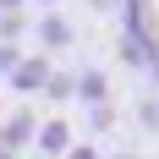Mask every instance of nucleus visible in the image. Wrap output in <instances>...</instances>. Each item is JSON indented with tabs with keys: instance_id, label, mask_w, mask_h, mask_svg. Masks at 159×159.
<instances>
[{
	"instance_id": "nucleus-11",
	"label": "nucleus",
	"mask_w": 159,
	"mask_h": 159,
	"mask_svg": "<svg viewBox=\"0 0 159 159\" xmlns=\"http://www.w3.org/2000/svg\"><path fill=\"white\" fill-rule=\"evenodd\" d=\"M61 159H104V148H99V143H93V137H77V143L66 148V154H61Z\"/></svg>"
},
{
	"instance_id": "nucleus-13",
	"label": "nucleus",
	"mask_w": 159,
	"mask_h": 159,
	"mask_svg": "<svg viewBox=\"0 0 159 159\" xmlns=\"http://www.w3.org/2000/svg\"><path fill=\"white\" fill-rule=\"evenodd\" d=\"M121 6H126V0H88V11H93V16H115Z\"/></svg>"
},
{
	"instance_id": "nucleus-15",
	"label": "nucleus",
	"mask_w": 159,
	"mask_h": 159,
	"mask_svg": "<svg viewBox=\"0 0 159 159\" xmlns=\"http://www.w3.org/2000/svg\"><path fill=\"white\" fill-rule=\"evenodd\" d=\"M28 6H39V11H61L66 0H28Z\"/></svg>"
},
{
	"instance_id": "nucleus-17",
	"label": "nucleus",
	"mask_w": 159,
	"mask_h": 159,
	"mask_svg": "<svg viewBox=\"0 0 159 159\" xmlns=\"http://www.w3.org/2000/svg\"><path fill=\"white\" fill-rule=\"evenodd\" d=\"M0 121H6V99H0Z\"/></svg>"
},
{
	"instance_id": "nucleus-5",
	"label": "nucleus",
	"mask_w": 159,
	"mask_h": 159,
	"mask_svg": "<svg viewBox=\"0 0 159 159\" xmlns=\"http://www.w3.org/2000/svg\"><path fill=\"white\" fill-rule=\"evenodd\" d=\"M115 55H121V66L126 71H154L159 66V33H121L115 39Z\"/></svg>"
},
{
	"instance_id": "nucleus-10",
	"label": "nucleus",
	"mask_w": 159,
	"mask_h": 159,
	"mask_svg": "<svg viewBox=\"0 0 159 159\" xmlns=\"http://www.w3.org/2000/svg\"><path fill=\"white\" fill-rule=\"evenodd\" d=\"M137 126H143L148 137H159V93H143V99H137Z\"/></svg>"
},
{
	"instance_id": "nucleus-4",
	"label": "nucleus",
	"mask_w": 159,
	"mask_h": 159,
	"mask_svg": "<svg viewBox=\"0 0 159 159\" xmlns=\"http://www.w3.org/2000/svg\"><path fill=\"white\" fill-rule=\"evenodd\" d=\"M71 143H77V126H71L66 115H44L39 132H33V159H61Z\"/></svg>"
},
{
	"instance_id": "nucleus-14",
	"label": "nucleus",
	"mask_w": 159,
	"mask_h": 159,
	"mask_svg": "<svg viewBox=\"0 0 159 159\" xmlns=\"http://www.w3.org/2000/svg\"><path fill=\"white\" fill-rule=\"evenodd\" d=\"M6 11H28V0H0V16Z\"/></svg>"
},
{
	"instance_id": "nucleus-8",
	"label": "nucleus",
	"mask_w": 159,
	"mask_h": 159,
	"mask_svg": "<svg viewBox=\"0 0 159 159\" xmlns=\"http://www.w3.org/2000/svg\"><path fill=\"white\" fill-rule=\"evenodd\" d=\"M33 33V11H6L0 16V44H22Z\"/></svg>"
},
{
	"instance_id": "nucleus-3",
	"label": "nucleus",
	"mask_w": 159,
	"mask_h": 159,
	"mask_svg": "<svg viewBox=\"0 0 159 159\" xmlns=\"http://www.w3.org/2000/svg\"><path fill=\"white\" fill-rule=\"evenodd\" d=\"M33 44H39V55H66V49H77V22L66 11H33Z\"/></svg>"
},
{
	"instance_id": "nucleus-18",
	"label": "nucleus",
	"mask_w": 159,
	"mask_h": 159,
	"mask_svg": "<svg viewBox=\"0 0 159 159\" xmlns=\"http://www.w3.org/2000/svg\"><path fill=\"white\" fill-rule=\"evenodd\" d=\"M28 159H33V154H28Z\"/></svg>"
},
{
	"instance_id": "nucleus-2",
	"label": "nucleus",
	"mask_w": 159,
	"mask_h": 159,
	"mask_svg": "<svg viewBox=\"0 0 159 159\" xmlns=\"http://www.w3.org/2000/svg\"><path fill=\"white\" fill-rule=\"evenodd\" d=\"M49 71H55V61H49V55H39V49H22V61L6 71V88L16 93V104H33V99L44 93Z\"/></svg>"
},
{
	"instance_id": "nucleus-12",
	"label": "nucleus",
	"mask_w": 159,
	"mask_h": 159,
	"mask_svg": "<svg viewBox=\"0 0 159 159\" xmlns=\"http://www.w3.org/2000/svg\"><path fill=\"white\" fill-rule=\"evenodd\" d=\"M16 61H22V44H0V77H6Z\"/></svg>"
},
{
	"instance_id": "nucleus-7",
	"label": "nucleus",
	"mask_w": 159,
	"mask_h": 159,
	"mask_svg": "<svg viewBox=\"0 0 159 159\" xmlns=\"http://www.w3.org/2000/svg\"><path fill=\"white\" fill-rule=\"evenodd\" d=\"M115 121H121V104H115V99H110V104H93V110H88V137H93V143L110 137Z\"/></svg>"
},
{
	"instance_id": "nucleus-6",
	"label": "nucleus",
	"mask_w": 159,
	"mask_h": 159,
	"mask_svg": "<svg viewBox=\"0 0 159 159\" xmlns=\"http://www.w3.org/2000/svg\"><path fill=\"white\" fill-rule=\"evenodd\" d=\"M71 77H77L71 99H77V104H88V110H93V104H110V99H115L110 71H99V66H82V71H71Z\"/></svg>"
},
{
	"instance_id": "nucleus-9",
	"label": "nucleus",
	"mask_w": 159,
	"mask_h": 159,
	"mask_svg": "<svg viewBox=\"0 0 159 159\" xmlns=\"http://www.w3.org/2000/svg\"><path fill=\"white\" fill-rule=\"evenodd\" d=\"M71 88H77L71 71H49V82H44V93H39V99H49V104H71Z\"/></svg>"
},
{
	"instance_id": "nucleus-16",
	"label": "nucleus",
	"mask_w": 159,
	"mask_h": 159,
	"mask_svg": "<svg viewBox=\"0 0 159 159\" xmlns=\"http://www.w3.org/2000/svg\"><path fill=\"white\" fill-rule=\"evenodd\" d=\"M104 159H137V148H115V154H104Z\"/></svg>"
},
{
	"instance_id": "nucleus-1",
	"label": "nucleus",
	"mask_w": 159,
	"mask_h": 159,
	"mask_svg": "<svg viewBox=\"0 0 159 159\" xmlns=\"http://www.w3.org/2000/svg\"><path fill=\"white\" fill-rule=\"evenodd\" d=\"M44 115L33 110V104H11L6 121H0V159H28L33 154V132H39Z\"/></svg>"
}]
</instances>
